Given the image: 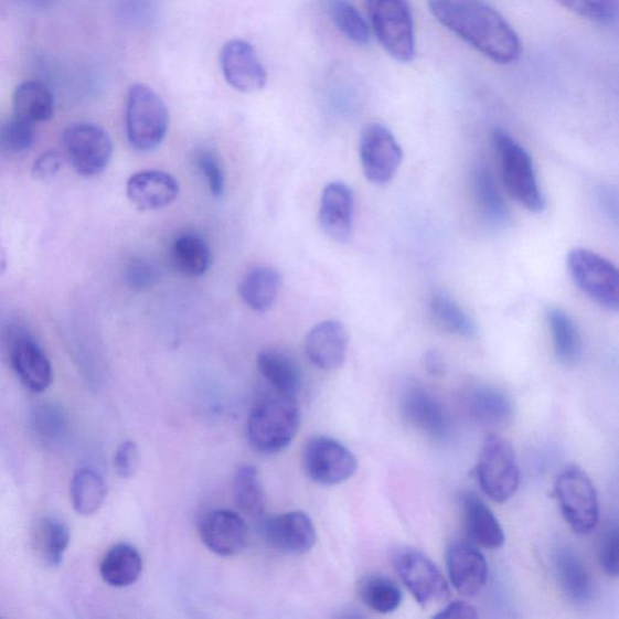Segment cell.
Returning a JSON list of instances; mask_svg holds the SVG:
<instances>
[{
    "mask_svg": "<svg viewBox=\"0 0 619 619\" xmlns=\"http://www.w3.org/2000/svg\"><path fill=\"white\" fill-rule=\"evenodd\" d=\"M428 8L441 26L489 60L511 65L520 58V36L483 0H428Z\"/></svg>",
    "mask_w": 619,
    "mask_h": 619,
    "instance_id": "obj_1",
    "label": "cell"
},
{
    "mask_svg": "<svg viewBox=\"0 0 619 619\" xmlns=\"http://www.w3.org/2000/svg\"><path fill=\"white\" fill-rule=\"evenodd\" d=\"M301 413L296 397L270 391L257 399L247 420L252 448L264 455L284 451L297 437Z\"/></svg>",
    "mask_w": 619,
    "mask_h": 619,
    "instance_id": "obj_2",
    "label": "cell"
},
{
    "mask_svg": "<svg viewBox=\"0 0 619 619\" xmlns=\"http://www.w3.org/2000/svg\"><path fill=\"white\" fill-rule=\"evenodd\" d=\"M492 146L509 194L530 212L541 213L545 210L546 199L541 192L534 161L526 149L501 129L492 132Z\"/></svg>",
    "mask_w": 619,
    "mask_h": 619,
    "instance_id": "obj_3",
    "label": "cell"
},
{
    "mask_svg": "<svg viewBox=\"0 0 619 619\" xmlns=\"http://www.w3.org/2000/svg\"><path fill=\"white\" fill-rule=\"evenodd\" d=\"M169 110L161 97L145 84L131 86L126 104V134L132 148H158L169 131Z\"/></svg>",
    "mask_w": 619,
    "mask_h": 619,
    "instance_id": "obj_4",
    "label": "cell"
},
{
    "mask_svg": "<svg viewBox=\"0 0 619 619\" xmlns=\"http://www.w3.org/2000/svg\"><path fill=\"white\" fill-rule=\"evenodd\" d=\"M372 30L385 52L399 62L415 56V31L408 0H365Z\"/></svg>",
    "mask_w": 619,
    "mask_h": 619,
    "instance_id": "obj_5",
    "label": "cell"
},
{
    "mask_svg": "<svg viewBox=\"0 0 619 619\" xmlns=\"http://www.w3.org/2000/svg\"><path fill=\"white\" fill-rule=\"evenodd\" d=\"M566 265L580 292L606 310L618 311L619 274L615 264L596 252L574 248L568 252Z\"/></svg>",
    "mask_w": 619,
    "mask_h": 619,
    "instance_id": "obj_6",
    "label": "cell"
},
{
    "mask_svg": "<svg viewBox=\"0 0 619 619\" xmlns=\"http://www.w3.org/2000/svg\"><path fill=\"white\" fill-rule=\"evenodd\" d=\"M564 520L578 535H587L599 522V500L588 474L578 467H567L555 482Z\"/></svg>",
    "mask_w": 619,
    "mask_h": 619,
    "instance_id": "obj_7",
    "label": "cell"
},
{
    "mask_svg": "<svg viewBox=\"0 0 619 619\" xmlns=\"http://www.w3.org/2000/svg\"><path fill=\"white\" fill-rule=\"evenodd\" d=\"M477 473L480 488L492 501L508 502L520 488L521 472L514 449L501 437L491 436L485 440Z\"/></svg>",
    "mask_w": 619,
    "mask_h": 619,
    "instance_id": "obj_8",
    "label": "cell"
},
{
    "mask_svg": "<svg viewBox=\"0 0 619 619\" xmlns=\"http://www.w3.org/2000/svg\"><path fill=\"white\" fill-rule=\"evenodd\" d=\"M7 352L12 371L34 394H43L54 383V371L46 353L23 328L12 327L7 334Z\"/></svg>",
    "mask_w": 619,
    "mask_h": 619,
    "instance_id": "obj_9",
    "label": "cell"
},
{
    "mask_svg": "<svg viewBox=\"0 0 619 619\" xmlns=\"http://www.w3.org/2000/svg\"><path fill=\"white\" fill-rule=\"evenodd\" d=\"M302 465L313 483L333 487L355 476L359 461L349 448L330 437L309 440L302 452Z\"/></svg>",
    "mask_w": 619,
    "mask_h": 619,
    "instance_id": "obj_10",
    "label": "cell"
},
{
    "mask_svg": "<svg viewBox=\"0 0 619 619\" xmlns=\"http://www.w3.org/2000/svg\"><path fill=\"white\" fill-rule=\"evenodd\" d=\"M394 566L404 586L421 608L449 596L447 579L423 552L404 547L394 555Z\"/></svg>",
    "mask_w": 619,
    "mask_h": 619,
    "instance_id": "obj_11",
    "label": "cell"
},
{
    "mask_svg": "<svg viewBox=\"0 0 619 619\" xmlns=\"http://www.w3.org/2000/svg\"><path fill=\"white\" fill-rule=\"evenodd\" d=\"M62 145L74 170L85 177L103 173L113 157L111 138L95 124L70 126L63 132Z\"/></svg>",
    "mask_w": 619,
    "mask_h": 619,
    "instance_id": "obj_12",
    "label": "cell"
},
{
    "mask_svg": "<svg viewBox=\"0 0 619 619\" xmlns=\"http://www.w3.org/2000/svg\"><path fill=\"white\" fill-rule=\"evenodd\" d=\"M360 159L365 179L386 185L395 179L403 160L396 137L382 124L366 125L361 134Z\"/></svg>",
    "mask_w": 619,
    "mask_h": 619,
    "instance_id": "obj_13",
    "label": "cell"
},
{
    "mask_svg": "<svg viewBox=\"0 0 619 619\" xmlns=\"http://www.w3.org/2000/svg\"><path fill=\"white\" fill-rule=\"evenodd\" d=\"M199 534L212 553L224 558L242 553L248 541V527L244 517L223 509L212 510L201 517Z\"/></svg>",
    "mask_w": 619,
    "mask_h": 619,
    "instance_id": "obj_14",
    "label": "cell"
},
{
    "mask_svg": "<svg viewBox=\"0 0 619 619\" xmlns=\"http://www.w3.org/2000/svg\"><path fill=\"white\" fill-rule=\"evenodd\" d=\"M221 67L227 84L239 93H258L267 85L268 73L255 47L243 40H234L224 45Z\"/></svg>",
    "mask_w": 619,
    "mask_h": 619,
    "instance_id": "obj_15",
    "label": "cell"
},
{
    "mask_svg": "<svg viewBox=\"0 0 619 619\" xmlns=\"http://www.w3.org/2000/svg\"><path fill=\"white\" fill-rule=\"evenodd\" d=\"M403 418L424 435L445 440L451 433L450 416L440 401L420 386H410L401 399Z\"/></svg>",
    "mask_w": 619,
    "mask_h": 619,
    "instance_id": "obj_16",
    "label": "cell"
},
{
    "mask_svg": "<svg viewBox=\"0 0 619 619\" xmlns=\"http://www.w3.org/2000/svg\"><path fill=\"white\" fill-rule=\"evenodd\" d=\"M269 545L287 555L309 553L318 541V533L306 512L294 511L271 517L264 526Z\"/></svg>",
    "mask_w": 619,
    "mask_h": 619,
    "instance_id": "obj_17",
    "label": "cell"
},
{
    "mask_svg": "<svg viewBox=\"0 0 619 619\" xmlns=\"http://www.w3.org/2000/svg\"><path fill=\"white\" fill-rule=\"evenodd\" d=\"M451 585L461 596L473 598L488 583L489 566L482 552L469 542L451 543L447 552Z\"/></svg>",
    "mask_w": 619,
    "mask_h": 619,
    "instance_id": "obj_18",
    "label": "cell"
},
{
    "mask_svg": "<svg viewBox=\"0 0 619 619\" xmlns=\"http://www.w3.org/2000/svg\"><path fill=\"white\" fill-rule=\"evenodd\" d=\"M349 348L346 327L334 320L316 324L306 339V352L312 365L335 371L345 363Z\"/></svg>",
    "mask_w": 619,
    "mask_h": 619,
    "instance_id": "obj_19",
    "label": "cell"
},
{
    "mask_svg": "<svg viewBox=\"0 0 619 619\" xmlns=\"http://www.w3.org/2000/svg\"><path fill=\"white\" fill-rule=\"evenodd\" d=\"M353 207L355 199L346 184H328L322 193L319 216L324 235L339 244L349 243L353 231Z\"/></svg>",
    "mask_w": 619,
    "mask_h": 619,
    "instance_id": "obj_20",
    "label": "cell"
},
{
    "mask_svg": "<svg viewBox=\"0 0 619 619\" xmlns=\"http://www.w3.org/2000/svg\"><path fill=\"white\" fill-rule=\"evenodd\" d=\"M555 578L565 598L575 605L589 604L594 597V583L587 565L577 552L559 546L553 553Z\"/></svg>",
    "mask_w": 619,
    "mask_h": 619,
    "instance_id": "obj_21",
    "label": "cell"
},
{
    "mask_svg": "<svg viewBox=\"0 0 619 619\" xmlns=\"http://www.w3.org/2000/svg\"><path fill=\"white\" fill-rule=\"evenodd\" d=\"M126 193L138 210L157 211L175 201L180 185L171 174L150 170L134 174L126 185Z\"/></svg>",
    "mask_w": 619,
    "mask_h": 619,
    "instance_id": "obj_22",
    "label": "cell"
},
{
    "mask_svg": "<svg viewBox=\"0 0 619 619\" xmlns=\"http://www.w3.org/2000/svg\"><path fill=\"white\" fill-rule=\"evenodd\" d=\"M461 508L465 526L472 541L487 549H498L504 545L506 536L494 513L473 492H463Z\"/></svg>",
    "mask_w": 619,
    "mask_h": 619,
    "instance_id": "obj_23",
    "label": "cell"
},
{
    "mask_svg": "<svg viewBox=\"0 0 619 619\" xmlns=\"http://www.w3.org/2000/svg\"><path fill=\"white\" fill-rule=\"evenodd\" d=\"M257 366L264 381L275 393L297 398L302 386V376L297 362L286 352L265 349L258 355Z\"/></svg>",
    "mask_w": 619,
    "mask_h": 619,
    "instance_id": "obj_24",
    "label": "cell"
},
{
    "mask_svg": "<svg viewBox=\"0 0 619 619\" xmlns=\"http://www.w3.org/2000/svg\"><path fill=\"white\" fill-rule=\"evenodd\" d=\"M466 408L471 418L484 426L509 424L514 414L511 398L503 391L491 386H477L466 396Z\"/></svg>",
    "mask_w": 619,
    "mask_h": 619,
    "instance_id": "obj_25",
    "label": "cell"
},
{
    "mask_svg": "<svg viewBox=\"0 0 619 619\" xmlns=\"http://www.w3.org/2000/svg\"><path fill=\"white\" fill-rule=\"evenodd\" d=\"M143 572V559L129 543L113 546L100 562L99 574L111 587L126 588L137 583Z\"/></svg>",
    "mask_w": 619,
    "mask_h": 619,
    "instance_id": "obj_26",
    "label": "cell"
},
{
    "mask_svg": "<svg viewBox=\"0 0 619 619\" xmlns=\"http://www.w3.org/2000/svg\"><path fill=\"white\" fill-rule=\"evenodd\" d=\"M281 288L282 277L279 271L270 267H256L244 276L238 292L248 308L267 312L275 306Z\"/></svg>",
    "mask_w": 619,
    "mask_h": 619,
    "instance_id": "obj_27",
    "label": "cell"
},
{
    "mask_svg": "<svg viewBox=\"0 0 619 619\" xmlns=\"http://www.w3.org/2000/svg\"><path fill=\"white\" fill-rule=\"evenodd\" d=\"M546 318L555 356L562 364H577L584 352L583 338H580L578 327L570 316L559 308H549Z\"/></svg>",
    "mask_w": 619,
    "mask_h": 619,
    "instance_id": "obj_28",
    "label": "cell"
},
{
    "mask_svg": "<svg viewBox=\"0 0 619 619\" xmlns=\"http://www.w3.org/2000/svg\"><path fill=\"white\" fill-rule=\"evenodd\" d=\"M171 257L174 269L189 277L205 275L212 262L209 244L193 233H186L175 238Z\"/></svg>",
    "mask_w": 619,
    "mask_h": 619,
    "instance_id": "obj_29",
    "label": "cell"
},
{
    "mask_svg": "<svg viewBox=\"0 0 619 619\" xmlns=\"http://www.w3.org/2000/svg\"><path fill=\"white\" fill-rule=\"evenodd\" d=\"M15 116L32 124L44 122L53 118L55 99L52 92L40 82H24L14 95Z\"/></svg>",
    "mask_w": 619,
    "mask_h": 619,
    "instance_id": "obj_30",
    "label": "cell"
},
{
    "mask_svg": "<svg viewBox=\"0 0 619 619\" xmlns=\"http://www.w3.org/2000/svg\"><path fill=\"white\" fill-rule=\"evenodd\" d=\"M71 543L67 524L57 516H44L35 529V545L42 561L50 567H57L65 559Z\"/></svg>",
    "mask_w": 619,
    "mask_h": 619,
    "instance_id": "obj_31",
    "label": "cell"
},
{
    "mask_svg": "<svg viewBox=\"0 0 619 619\" xmlns=\"http://www.w3.org/2000/svg\"><path fill=\"white\" fill-rule=\"evenodd\" d=\"M107 498L105 479L92 469H81L72 478L71 499L78 514L92 516L103 509Z\"/></svg>",
    "mask_w": 619,
    "mask_h": 619,
    "instance_id": "obj_32",
    "label": "cell"
},
{
    "mask_svg": "<svg viewBox=\"0 0 619 619\" xmlns=\"http://www.w3.org/2000/svg\"><path fill=\"white\" fill-rule=\"evenodd\" d=\"M473 188L479 209L482 211L484 220L494 226L508 225L511 220L510 210L488 169L478 168L474 170Z\"/></svg>",
    "mask_w": 619,
    "mask_h": 619,
    "instance_id": "obj_33",
    "label": "cell"
},
{
    "mask_svg": "<svg viewBox=\"0 0 619 619\" xmlns=\"http://www.w3.org/2000/svg\"><path fill=\"white\" fill-rule=\"evenodd\" d=\"M359 596L366 608L384 615L398 610L403 600L402 590L394 580L376 574L360 580Z\"/></svg>",
    "mask_w": 619,
    "mask_h": 619,
    "instance_id": "obj_34",
    "label": "cell"
},
{
    "mask_svg": "<svg viewBox=\"0 0 619 619\" xmlns=\"http://www.w3.org/2000/svg\"><path fill=\"white\" fill-rule=\"evenodd\" d=\"M429 305L436 321L448 332L465 339L478 335L476 321L447 294L436 292Z\"/></svg>",
    "mask_w": 619,
    "mask_h": 619,
    "instance_id": "obj_35",
    "label": "cell"
},
{
    "mask_svg": "<svg viewBox=\"0 0 619 619\" xmlns=\"http://www.w3.org/2000/svg\"><path fill=\"white\" fill-rule=\"evenodd\" d=\"M234 494L237 508L243 513L257 517L265 510V494L258 470L245 463L238 466L234 476Z\"/></svg>",
    "mask_w": 619,
    "mask_h": 619,
    "instance_id": "obj_36",
    "label": "cell"
},
{
    "mask_svg": "<svg viewBox=\"0 0 619 619\" xmlns=\"http://www.w3.org/2000/svg\"><path fill=\"white\" fill-rule=\"evenodd\" d=\"M325 8L335 28L351 43L366 45L371 42V29L361 12L349 0H327Z\"/></svg>",
    "mask_w": 619,
    "mask_h": 619,
    "instance_id": "obj_37",
    "label": "cell"
},
{
    "mask_svg": "<svg viewBox=\"0 0 619 619\" xmlns=\"http://www.w3.org/2000/svg\"><path fill=\"white\" fill-rule=\"evenodd\" d=\"M34 433L46 444H58L68 434L70 419L56 402H43L32 414Z\"/></svg>",
    "mask_w": 619,
    "mask_h": 619,
    "instance_id": "obj_38",
    "label": "cell"
},
{
    "mask_svg": "<svg viewBox=\"0 0 619 619\" xmlns=\"http://www.w3.org/2000/svg\"><path fill=\"white\" fill-rule=\"evenodd\" d=\"M34 141V124L17 116L0 130V146L10 154L24 153L32 148Z\"/></svg>",
    "mask_w": 619,
    "mask_h": 619,
    "instance_id": "obj_39",
    "label": "cell"
},
{
    "mask_svg": "<svg viewBox=\"0 0 619 619\" xmlns=\"http://www.w3.org/2000/svg\"><path fill=\"white\" fill-rule=\"evenodd\" d=\"M562 7L587 20L609 24L617 18L616 0H555Z\"/></svg>",
    "mask_w": 619,
    "mask_h": 619,
    "instance_id": "obj_40",
    "label": "cell"
},
{
    "mask_svg": "<svg viewBox=\"0 0 619 619\" xmlns=\"http://www.w3.org/2000/svg\"><path fill=\"white\" fill-rule=\"evenodd\" d=\"M619 536L616 523L606 527L598 542V559L602 570L611 577L618 576Z\"/></svg>",
    "mask_w": 619,
    "mask_h": 619,
    "instance_id": "obj_41",
    "label": "cell"
},
{
    "mask_svg": "<svg viewBox=\"0 0 619 619\" xmlns=\"http://www.w3.org/2000/svg\"><path fill=\"white\" fill-rule=\"evenodd\" d=\"M198 166L204 174L211 193L220 198L224 193L225 177L217 156L211 150H201L198 156Z\"/></svg>",
    "mask_w": 619,
    "mask_h": 619,
    "instance_id": "obj_42",
    "label": "cell"
},
{
    "mask_svg": "<svg viewBox=\"0 0 619 619\" xmlns=\"http://www.w3.org/2000/svg\"><path fill=\"white\" fill-rule=\"evenodd\" d=\"M140 466V451L132 440H126L114 455V467L120 478L134 477Z\"/></svg>",
    "mask_w": 619,
    "mask_h": 619,
    "instance_id": "obj_43",
    "label": "cell"
},
{
    "mask_svg": "<svg viewBox=\"0 0 619 619\" xmlns=\"http://www.w3.org/2000/svg\"><path fill=\"white\" fill-rule=\"evenodd\" d=\"M156 277L154 268L142 259L131 262L125 273L126 284L136 292H142V290L153 286Z\"/></svg>",
    "mask_w": 619,
    "mask_h": 619,
    "instance_id": "obj_44",
    "label": "cell"
},
{
    "mask_svg": "<svg viewBox=\"0 0 619 619\" xmlns=\"http://www.w3.org/2000/svg\"><path fill=\"white\" fill-rule=\"evenodd\" d=\"M62 167V158L55 150L46 151L36 159L33 166L32 174L38 181L52 180Z\"/></svg>",
    "mask_w": 619,
    "mask_h": 619,
    "instance_id": "obj_45",
    "label": "cell"
},
{
    "mask_svg": "<svg viewBox=\"0 0 619 619\" xmlns=\"http://www.w3.org/2000/svg\"><path fill=\"white\" fill-rule=\"evenodd\" d=\"M479 615L474 606L466 601H452L446 606L444 610H440L434 616V618L445 619V618H478Z\"/></svg>",
    "mask_w": 619,
    "mask_h": 619,
    "instance_id": "obj_46",
    "label": "cell"
},
{
    "mask_svg": "<svg viewBox=\"0 0 619 619\" xmlns=\"http://www.w3.org/2000/svg\"><path fill=\"white\" fill-rule=\"evenodd\" d=\"M427 370L433 374H438L444 371V361L437 352L428 353L426 359Z\"/></svg>",
    "mask_w": 619,
    "mask_h": 619,
    "instance_id": "obj_47",
    "label": "cell"
},
{
    "mask_svg": "<svg viewBox=\"0 0 619 619\" xmlns=\"http://www.w3.org/2000/svg\"><path fill=\"white\" fill-rule=\"evenodd\" d=\"M8 268V255L7 249L2 243H0V277L4 275Z\"/></svg>",
    "mask_w": 619,
    "mask_h": 619,
    "instance_id": "obj_48",
    "label": "cell"
}]
</instances>
